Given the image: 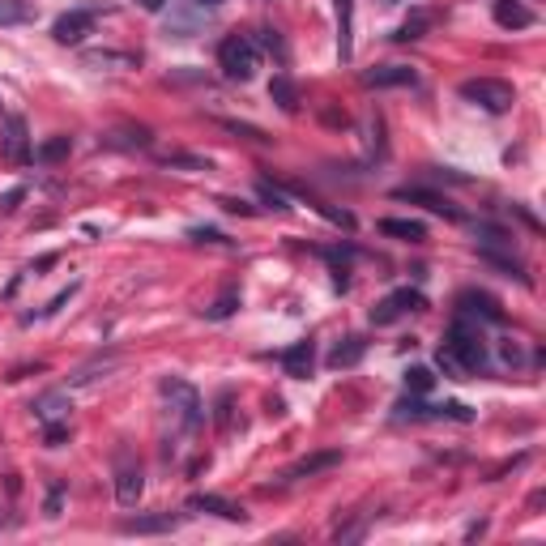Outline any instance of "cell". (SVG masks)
Instances as JSON below:
<instances>
[{
    "instance_id": "ffe728a7",
    "label": "cell",
    "mask_w": 546,
    "mask_h": 546,
    "mask_svg": "<svg viewBox=\"0 0 546 546\" xmlns=\"http://www.w3.org/2000/svg\"><path fill=\"white\" fill-rule=\"evenodd\" d=\"M103 146H120V150H146L150 146V133L146 128H116V133L103 137Z\"/></svg>"
},
{
    "instance_id": "603a6c76",
    "label": "cell",
    "mask_w": 546,
    "mask_h": 546,
    "mask_svg": "<svg viewBox=\"0 0 546 546\" xmlns=\"http://www.w3.org/2000/svg\"><path fill=\"white\" fill-rule=\"evenodd\" d=\"M269 99L278 103L282 111H295V107H299V94H295V82H291V77H286V73L273 77V82H269Z\"/></svg>"
},
{
    "instance_id": "5bb4252c",
    "label": "cell",
    "mask_w": 546,
    "mask_h": 546,
    "mask_svg": "<svg viewBox=\"0 0 546 546\" xmlns=\"http://www.w3.org/2000/svg\"><path fill=\"white\" fill-rule=\"evenodd\" d=\"M282 367H286V376L308 380L312 367H316V346H312V342H295V346L282 355Z\"/></svg>"
},
{
    "instance_id": "52a82bcc",
    "label": "cell",
    "mask_w": 546,
    "mask_h": 546,
    "mask_svg": "<svg viewBox=\"0 0 546 546\" xmlns=\"http://www.w3.org/2000/svg\"><path fill=\"white\" fill-rule=\"evenodd\" d=\"M90 26H94V13L90 9H73V13H60L56 26H52V39L64 43V47H73V43H82L90 35Z\"/></svg>"
},
{
    "instance_id": "9a60e30c",
    "label": "cell",
    "mask_w": 546,
    "mask_h": 546,
    "mask_svg": "<svg viewBox=\"0 0 546 546\" xmlns=\"http://www.w3.org/2000/svg\"><path fill=\"white\" fill-rule=\"evenodd\" d=\"M397 201H423L431 214H444V218H461L453 210V201L440 197V192H427V188H397Z\"/></svg>"
},
{
    "instance_id": "7a4b0ae2",
    "label": "cell",
    "mask_w": 546,
    "mask_h": 546,
    "mask_svg": "<svg viewBox=\"0 0 546 546\" xmlns=\"http://www.w3.org/2000/svg\"><path fill=\"white\" fill-rule=\"evenodd\" d=\"M158 393H163L171 423L180 427V431H197V427L205 423V401H201V393L192 389L188 380H180V376H163Z\"/></svg>"
},
{
    "instance_id": "d4e9b609",
    "label": "cell",
    "mask_w": 546,
    "mask_h": 546,
    "mask_svg": "<svg viewBox=\"0 0 546 546\" xmlns=\"http://www.w3.org/2000/svg\"><path fill=\"white\" fill-rule=\"evenodd\" d=\"M461 316H483V320H500V308L487 295H461Z\"/></svg>"
},
{
    "instance_id": "9c48e42d",
    "label": "cell",
    "mask_w": 546,
    "mask_h": 546,
    "mask_svg": "<svg viewBox=\"0 0 546 546\" xmlns=\"http://www.w3.org/2000/svg\"><path fill=\"white\" fill-rule=\"evenodd\" d=\"M337 13V56L342 64L355 60V0H333Z\"/></svg>"
},
{
    "instance_id": "d6986e66",
    "label": "cell",
    "mask_w": 546,
    "mask_h": 546,
    "mask_svg": "<svg viewBox=\"0 0 546 546\" xmlns=\"http://www.w3.org/2000/svg\"><path fill=\"white\" fill-rule=\"evenodd\" d=\"M380 231L406 239V244H423V239H427V227H423V222H406V218H384Z\"/></svg>"
},
{
    "instance_id": "6da1fadb",
    "label": "cell",
    "mask_w": 546,
    "mask_h": 546,
    "mask_svg": "<svg viewBox=\"0 0 546 546\" xmlns=\"http://www.w3.org/2000/svg\"><path fill=\"white\" fill-rule=\"evenodd\" d=\"M440 367L448 376H474L487 367V342H483V329L470 325L465 316L453 320V329H448L444 346H440Z\"/></svg>"
},
{
    "instance_id": "f546056e",
    "label": "cell",
    "mask_w": 546,
    "mask_h": 546,
    "mask_svg": "<svg viewBox=\"0 0 546 546\" xmlns=\"http://www.w3.org/2000/svg\"><path fill=\"white\" fill-rule=\"evenodd\" d=\"M64 436H69V427H64V423H47V444H52V448H60Z\"/></svg>"
},
{
    "instance_id": "83f0119b",
    "label": "cell",
    "mask_w": 546,
    "mask_h": 546,
    "mask_svg": "<svg viewBox=\"0 0 546 546\" xmlns=\"http://www.w3.org/2000/svg\"><path fill=\"white\" fill-rule=\"evenodd\" d=\"M167 167H192V171H210V163L205 158H192V154H163Z\"/></svg>"
},
{
    "instance_id": "d6a6232c",
    "label": "cell",
    "mask_w": 546,
    "mask_h": 546,
    "mask_svg": "<svg viewBox=\"0 0 546 546\" xmlns=\"http://www.w3.org/2000/svg\"><path fill=\"white\" fill-rule=\"evenodd\" d=\"M384 5H397V0H384Z\"/></svg>"
},
{
    "instance_id": "30bf717a",
    "label": "cell",
    "mask_w": 546,
    "mask_h": 546,
    "mask_svg": "<svg viewBox=\"0 0 546 546\" xmlns=\"http://www.w3.org/2000/svg\"><path fill=\"white\" fill-rule=\"evenodd\" d=\"M184 525V512H150V517H128L124 534H175Z\"/></svg>"
},
{
    "instance_id": "3957f363",
    "label": "cell",
    "mask_w": 546,
    "mask_h": 546,
    "mask_svg": "<svg viewBox=\"0 0 546 546\" xmlns=\"http://www.w3.org/2000/svg\"><path fill=\"white\" fill-rule=\"evenodd\" d=\"M218 69H222V77H231V82H252L256 69H261V43H256L252 35L222 39V47H218Z\"/></svg>"
},
{
    "instance_id": "2e32d148",
    "label": "cell",
    "mask_w": 546,
    "mask_h": 546,
    "mask_svg": "<svg viewBox=\"0 0 546 546\" xmlns=\"http://www.w3.org/2000/svg\"><path fill=\"white\" fill-rule=\"evenodd\" d=\"M495 22L504 30H525V26H534V13L521 0H495Z\"/></svg>"
},
{
    "instance_id": "1f68e13d",
    "label": "cell",
    "mask_w": 546,
    "mask_h": 546,
    "mask_svg": "<svg viewBox=\"0 0 546 546\" xmlns=\"http://www.w3.org/2000/svg\"><path fill=\"white\" fill-rule=\"evenodd\" d=\"M192 5H197V9H222L227 0H192Z\"/></svg>"
},
{
    "instance_id": "8992f818",
    "label": "cell",
    "mask_w": 546,
    "mask_h": 546,
    "mask_svg": "<svg viewBox=\"0 0 546 546\" xmlns=\"http://www.w3.org/2000/svg\"><path fill=\"white\" fill-rule=\"evenodd\" d=\"M0 154H5V163L22 167L30 163V128L22 116H9L5 120V133H0Z\"/></svg>"
},
{
    "instance_id": "5b68a950",
    "label": "cell",
    "mask_w": 546,
    "mask_h": 546,
    "mask_svg": "<svg viewBox=\"0 0 546 546\" xmlns=\"http://www.w3.org/2000/svg\"><path fill=\"white\" fill-rule=\"evenodd\" d=\"M141 491H146V474H141V461L128 453V448H120L116 453V500L124 508H133L141 500Z\"/></svg>"
},
{
    "instance_id": "8fae6325",
    "label": "cell",
    "mask_w": 546,
    "mask_h": 546,
    "mask_svg": "<svg viewBox=\"0 0 546 546\" xmlns=\"http://www.w3.org/2000/svg\"><path fill=\"white\" fill-rule=\"evenodd\" d=\"M363 82L376 86V90H384V86H419V73L406 69V64H376V69L363 73Z\"/></svg>"
},
{
    "instance_id": "484cf974",
    "label": "cell",
    "mask_w": 546,
    "mask_h": 546,
    "mask_svg": "<svg viewBox=\"0 0 546 546\" xmlns=\"http://www.w3.org/2000/svg\"><path fill=\"white\" fill-rule=\"evenodd\" d=\"M69 150H73L69 137H52V141H43L35 158H39V163H60V158H69Z\"/></svg>"
},
{
    "instance_id": "4fadbf2b",
    "label": "cell",
    "mask_w": 546,
    "mask_h": 546,
    "mask_svg": "<svg viewBox=\"0 0 546 546\" xmlns=\"http://www.w3.org/2000/svg\"><path fill=\"white\" fill-rule=\"evenodd\" d=\"M184 508L188 512H210V517H222V521H248V512L231 500H222V495H192Z\"/></svg>"
},
{
    "instance_id": "ba28073f",
    "label": "cell",
    "mask_w": 546,
    "mask_h": 546,
    "mask_svg": "<svg viewBox=\"0 0 546 546\" xmlns=\"http://www.w3.org/2000/svg\"><path fill=\"white\" fill-rule=\"evenodd\" d=\"M419 308H423V295L419 291H393L389 299H380L376 308H372V320H376V325H393L397 316L419 312Z\"/></svg>"
},
{
    "instance_id": "4316f807",
    "label": "cell",
    "mask_w": 546,
    "mask_h": 546,
    "mask_svg": "<svg viewBox=\"0 0 546 546\" xmlns=\"http://www.w3.org/2000/svg\"><path fill=\"white\" fill-rule=\"evenodd\" d=\"M431 380H436V376H431L427 367H410V372H406V389H410V393H427Z\"/></svg>"
},
{
    "instance_id": "f1b7e54d",
    "label": "cell",
    "mask_w": 546,
    "mask_h": 546,
    "mask_svg": "<svg viewBox=\"0 0 546 546\" xmlns=\"http://www.w3.org/2000/svg\"><path fill=\"white\" fill-rule=\"evenodd\" d=\"M235 303H239V291H227V295H222V299L214 303V308H210V316H214V320L231 316V312H235Z\"/></svg>"
},
{
    "instance_id": "e0dca14e",
    "label": "cell",
    "mask_w": 546,
    "mask_h": 546,
    "mask_svg": "<svg viewBox=\"0 0 546 546\" xmlns=\"http://www.w3.org/2000/svg\"><path fill=\"white\" fill-rule=\"evenodd\" d=\"M35 419L39 423H60V419H69V397L64 393H43V397H35Z\"/></svg>"
},
{
    "instance_id": "cb8c5ba5",
    "label": "cell",
    "mask_w": 546,
    "mask_h": 546,
    "mask_svg": "<svg viewBox=\"0 0 546 546\" xmlns=\"http://www.w3.org/2000/svg\"><path fill=\"white\" fill-rule=\"evenodd\" d=\"M431 22H436V13H414V18L410 22H401L397 26V43H414V39H423L427 35V30H431Z\"/></svg>"
},
{
    "instance_id": "ac0fdd59",
    "label": "cell",
    "mask_w": 546,
    "mask_h": 546,
    "mask_svg": "<svg viewBox=\"0 0 546 546\" xmlns=\"http://www.w3.org/2000/svg\"><path fill=\"white\" fill-rule=\"evenodd\" d=\"M363 350H367L363 337H346V342H337V346H333L329 367H337V372H342V367H355V363L363 359Z\"/></svg>"
},
{
    "instance_id": "7402d4cb",
    "label": "cell",
    "mask_w": 546,
    "mask_h": 546,
    "mask_svg": "<svg viewBox=\"0 0 546 546\" xmlns=\"http://www.w3.org/2000/svg\"><path fill=\"white\" fill-rule=\"evenodd\" d=\"M26 22H35L30 0H0V26H26Z\"/></svg>"
},
{
    "instance_id": "44dd1931",
    "label": "cell",
    "mask_w": 546,
    "mask_h": 546,
    "mask_svg": "<svg viewBox=\"0 0 546 546\" xmlns=\"http://www.w3.org/2000/svg\"><path fill=\"white\" fill-rule=\"evenodd\" d=\"M329 465H337V453H316V457H308V461H299V465H291L282 478L286 483H295V478H312V474H320V470H329Z\"/></svg>"
},
{
    "instance_id": "7c38bea8",
    "label": "cell",
    "mask_w": 546,
    "mask_h": 546,
    "mask_svg": "<svg viewBox=\"0 0 546 546\" xmlns=\"http://www.w3.org/2000/svg\"><path fill=\"white\" fill-rule=\"evenodd\" d=\"M401 419H457L465 423L470 419V410L457 406V401H448V406H423V401H401Z\"/></svg>"
},
{
    "instance_id": "4dcf8cb0",
    "label": "cell",
    "mask_w": 546,
    "mask_h": 546,
    "mask_svg": "<svg viewBox=\"0 0 546 546\" xmlns=\"http://www.w3.org/2000/svg\"><path fill=\"white\" fill-rule=\"evenodd\" d=\"M137 5L146 9V13H158V9H167V0H137Z\"/></svg>"
},
{
    "instance_id": "277c9868",
    "label": "cell",
    "mask_w": 546,
    "mask_h": 546,
    "mask_svg": "<svg viewBox=\"0 0 546 546\" xmlns=\"http://www.w3.org/2000/svg\"><path fill=\"white\" fill-rule=\"evenodd\" d=\"M461 99H470L474 107L500 116V111H508L512 103H517V90H512L508 82H500V77H470V82H461Z\"/></svg>"
}]
</instances>
